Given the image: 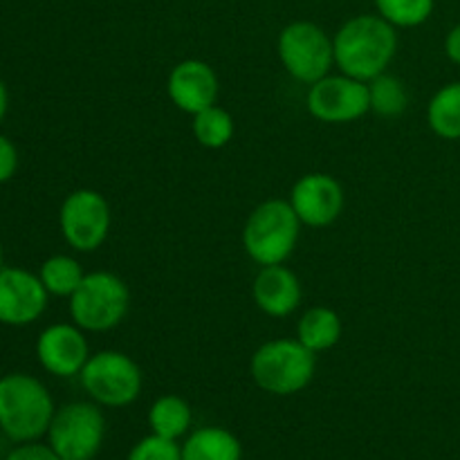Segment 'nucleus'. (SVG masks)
<instances>
[{"label":"nucleus","instance_id":"obj_1","mask_svg":"<svg viewBox=\"0 0 460 460\" xmlns=\"http://www.w3.org/2000/svg\"><path fill=\"white\" fill-rule=\"evenodd\" d=\"M335 67L359 81H371L389 72L398 54V30L380 13H358L332 36Z\"/></svg>","mask_w":460,"mask_h":460},{"label":"nucleus","instance_id":"obj_2","mask_svg":"<svg viewBox=\"0 0 460 460\" xmlns=\"http://www.w3.org/2000/svg\"><path fill=\"white\" fill-rule=\"evenodd\" d=\"M57 413L52 394L30 373L0 377V431L16 443H31L48 436Z\"/></svg>","mask_w":460,"mask_h":460},{"label":"nucleus","instance_id":"obj_3","mask_svg":"<svg viewBox=\"0 0 460 460\" xmlns=\"http://www.w3.org/2000/svg\"><path fill=\"white\" fill-rule=\"evenodd\" d=\"M301 220L290 200L270 198L256 205L243 225V250L259 268L283 265L299 245Z\"/></svg>","mask_w":460,"mask_h":460},{"label":"nucleus","instance_id":"obj_4","mask_svg":"<svg viewBox=\"0 0 460 460\" xmlns=\"http://www.w3.org/2000/svg\"><path fill=\"white\" fill-rule=\"evenodd\" d=\"M317 373V355L296 337H277L254 350L250 376L261 391L290 398L310 386Z\"/></svg>","mask_w":460,"mask_h":460},{"label":"nucleus","instance_id":"obj_5","mask_svg":"<svg viewBox=\"0 0 460 460\" xmlns=\"http://www.w3.org/2000/svg\"><path fill=\"white\" fill-rule=\"evenodd\" d=\"M70 319L85 332L115 331L130 310V290L115 272H85L75 295L67 299Z\"/></svg>","mask_w":460,"mask_h":460},{"label":"nucleus","instance_id":"obj_6","mask_svg":"<svg viewBox=\"0 0 460 460\" xmlns=\"http://www.w3.org/2000/svg\"><path fill=\"white\" fill-rule=\"evenodd\" d=\"M79 382L88 398L103 409L130 407L144 389L139 364L124 350H99L90 355Z\"/></svg>","mask_w":460,"mask_h":460},{"label":"nucleus","instance_id":"obj_7","mask_svg":"<svg viewBox=\"0 0 460 460\" xmlns=\"http://www.w3.org/2000/svg\"><path fill=\"white\" fill-rule=\"evenodd\" d=\"M277 57L292 79L313 85L335 67V45L317 22L292 21L279 31Z\"/></svg>","mask_w":460,"mask_h":460},{"label":"nucleus","instance_id":"obj_8","mask_svg":"<svg viewBox=\"0 0 460 460\" xmlns=\"http://www.w3.org/2000/svg\"><path fill=\"white\" fill-rule=\"evenodd\" d=\"M97 402H67L57 409L48 443L61 460H93L106 440V418Z\"/></svg>","mask_w":460,"mask_h":460},{"label":"nucleus","instance_id":"obj_9","mask_svg":"<svg viewBox=\"0 0 460 460\" xmlns=\"http://www.w3.org/2000/svg\"><path fill=\"white\" fill-rule=\"evenodd\" d=\"M112 211L106 198L94 189H75L58 209V229L67 245L81 254L97 252L108 241Z\"/></svg>","mask_w":460,"mask_h":460},{"label":"nucleus","instance_id":"obj_10","mask_svg":"<svg viewBox=\"0 0 460 460\" xmlns=\"http://www.w3.org/2000/svg\"><path fill=\"white\" fill-rule=\"evenodd\" d=\"M305 108L310 117L328 126H344L362 119L371 112L368 106V85L355 76L326 75L323 79L308 85L305 93Z\"/></svg>","mask_w":460,"mask_h":460},{"label":"nucleus","instance_id":"obj_11","mask_svg":"<svg viewBox=\"0 0 460 460\" xmlns=\"http://www.w3.org/2000/svg\"><path fill=\"white\" fill-rule=\"evenodd\" d=\"M90 341L85 337L84 328L75 322L52 323L43 328L36 340V359L43 367L45 373L61 380L79 377L85 362L90 359Z\"/></svg>","mask_w":460,"mask_h":460},{"label":"nucleus","instance_id":"obj_12","mask_svg":"<svg viewBox=\"0 0 460 460\" xmlns=\"http://www.w3.org/2000/svg\"><path fill=\"white\" fill-rule=\"evenodd\" d=\"M290 205L299 216L301 225L310 229H323L337 223L344 211V187L331 173H305L292 184Z\"/></svg>","mask_w":460,"mask_h":460},{"label":"nucleus","instance_id":"obj_13","mask_svg":"<svg viewBox=\"0 0 460 460\" xmlns=\"http://www.w3.org/2000/svg\"><path fill=\"white\" fill-rule=\"evenodd\" d=\"M49 295L39 274L22 268L0 270V323L12 328L39 322L48 310Z\"/></svg>","mask_w":460,"mask_h":460},{"label":"nucleus","instance_id":"obj_14","mask_svg":"<svg viewBox=\"0 0 460 460\" xmlns=\"http://www.w3.org/2000/svg\"><path fill=\"white\" fill-rule=\"evenodd\" d=\"M220 81L214 67L202 58H184L166 76V94L178 111L187 115L205 111L218 102Z\"/></svg>","mask_w":460,"mask_h":460},{"label":"nucleus","instance_id":"obj_15","mask_svg":"<svg viewBox=\"0 0 460 460\" xmlns=\"http://www.w3.org/2000/svg\"><path fill=\"white\" fill-rule=\"evenodd\" d=\"M252 299L256 308L272 319H286L301 308L304 286L299 277L283 265H265L252 283Z\"/></svg>","mask_w":460,"mask_h":460},{"label":"nucleus","instance_id":"obj_16","mask_svg":"<svg viewBox=\"0 0 460 460\" xmlns=\"http://www.w3.org/2000/svg\"><path fill=\"white\" fill-rule=\"evenodd\" d=\"M341 332H344V323L335 310L328 305H313L304 310L296 322L295 337L314 355H322L340 344Z\"/></svg>","mask_w":460,"mask_h":460},{"label":"nucleus","instance_id":"obj_17","mask_svg":"<svg viewBox=\"0 0 460 460\" xmlns=\"http://www.w3.org/2000/svg\"><path fill=\"white\" fill-rule=\"evenodd\" d=\"M182 460H243V445L225 427H198L180 443Z\"/></svg>","mask_w":460,"mask_h":460},{"label":"nucleus","instance_id":"obj_18","mask_svg":"<svg viewBox=\"0 0 460 460\" xmlns=\"http://www.w3.org/2000/svg\"><path fill=\"white\" fill-rule=\"evenodd\" d=\"M148 427H151V434L180 443V440H184L191 434V404L175 394L160 395V398L153 400V404L148 407Z\"/></svg>","mask_w":460,"mask_h":460},{"label":"nucleus","instance_id":"obj_19","mask_svg":"<svg viewBox=\"0 0 460 460\" xmlns=\"http://www.w3.org/2000/svg\"><path fill=\"white\" fill-rule=\"evenodd\" d=\"M427 126L431 133L447 142L460 139V81L438 88L427 106Z\"/></svg>","mask_w":460,"mask_h":460},{"label":"nucleus","instance_id":"obj_20","mask_svg":"<svg viewBox=\"0 0 460 460\" xmlns=\"http://www.w3.org/2000/svg\"><path fill=\"white\" fill-rule=\"evenodd\" d=\"M368 106L382 119H398L409 108V90L400 76L385 72L368 81Z\"/></svg>","mask_w":460,"mask_h":460},{"label":"nucleus","instance_id":"obj_21","mask_svg":"<svg viewBox=\"0 0 460 460\" xmlns=\"http://www.w3.org/2000/svg\"><path fill=\"white\" fill-rule=\"evenodd\" d=\"M85 272L79 261L70 254H54L43 261L39 270V279L49 296L70 299L76 288L84 281Z\"/></svg>","mask_w":460,"mask_h":460},{"label":"nucleus","instance_id":"obj_22","mask_svg":"<svg viewBox=\"0 0 460 460\" xmlns=\"http://www.w3.org/2000/svg\"><path fill=\"white\" fill-rule=\"evenodd\" d=\"M191 130L193 137H196V142L200 146L218 151V148H225L232 142L236 124H234V117L227 108L214 103V106L205 108V111L193 115Z\"/></svg>","mask_w":460,"mask_h":460},{"label":"nucleus","instance_id":"obj_23","mask_svg":"<svg viewBox=\"0 0 460 460\" xmlns=\"http://www.w3.org/2000/svg\"><path fill=\"white\" fill-rule=\"evenodd\" d=\"M436 0H376V9L395 30H413L431 18Z\"/></svg>","mask_w":460,"mask_h":460},{"label":"nucleus","instance_id":"obj_24","mask_svg":"<svg viewBox=\"0 0 460 460\" xmlns=\"http://www.w3.org/2000/svg\"><path fill=\"white\" fill-rule=\"evenodd\" d=\"M126 460H182V447L175 440L148 434L130 447Z\"/></svg>","mask_w":460,"mask_h":460},{"label":"nucleus","instance_id":"obj_25","mask_svg":"<svg viewBox=\"0 0 460 460\" xmlns=\"http://www.w3.org/2000/svg\"><path fill=\"white\" fill-rule=\"evenodd\" d=\"M7 460H61L57 452L52 447L39 440H31V443H21L16 449L9 452Z\"/></svg>","mask_w":460,"mask_h":460},{"label":"nucleus","instance_id":"obj_26","mask_svg":"<svg viewBox=\"0 0 460 460\" xmlns=\"http://www.w3.org/2000/svg\"><path fill=\"white\" fill-rule=\"evenodd\" d=\"M18 171V148L7 135L0 133V184L9 182Z\"/></svg>","mask_w":460,"mask_h":460},{"label":"nucleus","instance_id":"obj_27","mask_svg":"<svg viewBox=\"0 0 460 460\" xmlns=\"http://www.w3.org/2000/svg\"><path fill=\"white\" fill-rule=\"evenodd\" d=\"M445 57L454 63V66H460V22L452 27L445 36Z\"/></svg>","mask_w":460,"mask_h":460},{"label":"nucleus","instance_id":"obj_28","mask_svg":"<svg viewBox=\"0 0 460 460\" xmlns=\"http://www.w3.org/2000/svg\"><path fill=\"white\" fill-rule=\"evenodd\" d=\"M7 111H9V90L7 85H4V81L0 79V124H3V119L7 117Z\"/></svg>","mask_w":460,"mask_h":460},{"label":"nucleus","instance_id":"obj_29","mask_svg":"<svg viewBox=\"0 0 460 460\" xmlns=\"http://www.w3.org/2000/svg\"><path fill=\"white\" fill-rule=\"evenodd\" d=\"M4 268V250H3V243H0V270Z\"/></svg>","mask_w":460,"mask_h":460}]
</instances>
